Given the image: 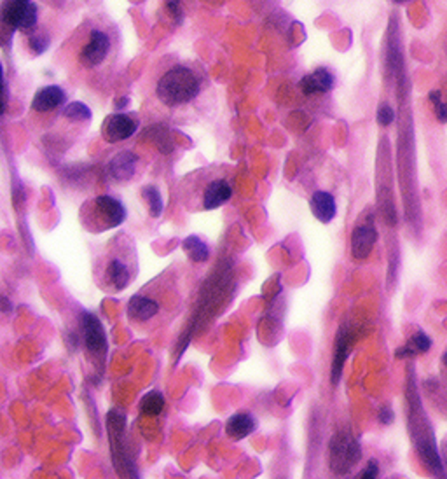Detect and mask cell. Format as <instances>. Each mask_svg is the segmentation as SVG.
Masks as SVG:
<instances>
[{
  "instance_id": "cell-1",
  "label": "cell",
  "mask_w": 447,
  "mask_h": 479,
  "mask_svg": "<svg viewBox=\"0 0 447 479\" xmlns=\"http://www.w3.org/2000/svg\"><path fill=\"white\" fill-rule=\"evenodd\" d=\"M138 270L135 245L128 234H119L98 261L97 284L107 292H121L128 287Z\"/></svg>"
},
{
  "instance_id": "cell-2",
  "label": "cell",
  "mask_w": 447,
  "mask_h": 479,
  "mask_svg": "<svg viewBox=\"0 0 447 479\" xmlns=\"http://www.w3.org/2000/svg\"><path fill=\"white\" fill-rule=\"evenodd\" d=\"M126 209L119 200L112 196H97L84 203L81 209V222L90 233H104V231L117 227L124 222Z\"/></svg>"
},
{
  "instance_id": "cell-3",
  "label": "cell",
  "mask_w": 447,
  "mask_h": 479,
  "mask_svg": "<svg viewBox=\"0 0 447 479\" xmlns=\"http://www.w3.org/2000/svg\"><path fill=\"white\" fill-rule=\"evenodd\" d=\"M200 81L187 67H173L158 83V97L168 107L184 105L197 97Z\"/></svg>"
},
{
  "instance_id": "cell-4",
  "label": "cell",
  "mask_w": 447,
  "mask_h": 479,
  "mask_svg": "<svg viewBox=\"0 0 447 479\" xmlns=\"http://www.w3.org/2000/svg\"><path fill=\"white\" fill-rule=\"evenodd\" d=\"M360 457V446L348 434H339L330 443V467H332L334 472L344 474L355 464H358Z\"/></svg>"
},
{
  "instance_id": "cell-5",
  "label": "cell",
  "mask_w": 447,
  "mask_h": 479,
  "mask_svg": "<svg viewBox=\"0 0 447 479\" xmlns=\"http://www.w3.org/2000/svg\"><path fill=\"white\" fill-rule=\"evenodd\" d=\"M81 327H83V339L88 353L97 361H104L107 353V336L101 327V322L93 314H83Z\"/></svg>"
},
{
  "instance_id": "cell-6",
  "label": "cell",
  "mask_w": 447,
  "mask_h": 479,
  "mask_svg": "<svg viewBox=\"0 0 447 479\" xmlns=\"http://www.w3.org/2000/svg\"><path fill=\"white\" fill-rule=\"evenodd\" d=\"M163 303L159 298H152L147 292H138L128 303V317L135 324H149L159 317Z\"/></svg>"
},
{
  "instance_id": "cell-7",
  "label": "cell",
  "mask_w": 447,
  "mask_h": 479,
  "mask_svg": "<svg viewBox=\"0 0 447 479\" xmlns=\"http://www.w3.org/2000/svg\"><path fill=\"white\" fill-rule=\"evenodd\" d=\"M138 128L135 119H131L126 114H114L108 115L107 121L104 124V138L111 144H117V142L126 140V138L133 137Z\"/></svg>"
},
{
  "instance_id": "cell-8",
  "label": "cell",
  "mask_w": 447,
  "mask_h": 479,
  "mask_svg": "<svg viewBox=\"0 0 447 479\" xmlns=\"http://www.w3.org/2000/svg\"><path fill=\"white\" fill-rule=\"evenodd\" d=\"M377 240V231L376 227L372 226L371 222L367 224H358L357 227L351 233V254H353L355 259L364 261L371 256L372 249H374V243Z\"/></svg>"
},
{
  "instance_id": "cell-9",
  "label": "cell",
  "mask_w": 447,
  "mask_h": 479,
  "mask_svg": "<svg viewBox=\"0 0 447 479\" xmlns=\"http://www.w3.org/2000/svg\"><path fill=\"white\" fill-rule=\"evenodd\" d=\"M108 47H111L108 37L104 32H100V30H93L90 40H88V44L83 47V51L79 54L81 63L84 67L100 65L105 60V56H107Z\"/></svg>"
},
{
  "instance_id": "cell-10",
  "label": "cell",
  "mask_w": 447,
  "mask_h": 479,
  "mask_svg": "<svg viewBox=\"0 0 447 479\" xmlns=\"http://www.w3.org/2000/svg\"><path fill=\"white\" fill-rule=\"evenodd\" d=\"M231 195H233V188H231L229 182L222 177H217V179L208 182L206 188L203 189L201 206H203V210H215L229 202Z\"/></svg>"
},
{
  "instance_id": "cell-11",
  "label": "cell",
  "mask_w": 447,
  "mask_h": 479,
  "mask_svg": "<svg viewBox=\"0 0 447 479\" xmlns=\"http://www.w3.org/2000/svg\"><path fill=\"white\" fill-rule=\"evenodd\" d=\"M138 158L131 151H121L108 161L107 175L114 182H128L135 175Z\"/></svg>"
},
{
  "instance_id": "cell-12",
  "label": "cell",
  "mask_w": 447,
  "mask_h": 479,
  "mask_svg": "<svg viewBox=\"0 0 447 479\" xmlns=\"http://www.w3.org/2000/svg\"><path fill=\"white\" fill-rule=\"evenodd\" d=\"M309 205H311L313 216H315L320 222L329 224L330 220L336 217V212H337L336 200H334V196L330 195V193H325V191L315 193L311 202H309Z\"/></svg>"
},
{
  "instance_id": "cell-13",
  "label": "cell",
  "mask_w": 447,
  "mask_h": 479,
  "mask_svg": "<svg viewBox=\"0 0 447 479\" xmlns=\"http://www.w3.org/2000/svg\"><path fill=\"white\" fill-rule=\"evenodd\" d=\"M65 102V93L58 86H47L37 91L32 102V108L37 112H49L60 107Z\"/></svg>"
},
{
  "instance_id": "cell-14",
  "label": "cell",
  "mask_w": 447,
  "mask_h": 479,
  "mask_svg": "<svg viewBox=\"0 0 447 479\" xmlns=\"http://www.w3.org/2000/svg\"><path fill=\"white\" fill-rule=\"evenodd\" d=\"M334 86V77L329 70L318 69L309 76L302 77L301 90L304 95H316V93H327L330 88Z\"/></svg>"
},
{
  "instance_id": "cell-15",
  "label": "cell",
  "mask_w": 447,
  "mask_h": 479,
  "mask_svg": "<svg viewBox=\"0 0 447 479\" xmlns=\"http://www.w3.org/2000/svg\"><path fill=\"white\" fill-rule=\"evenodd\" d=\"M255 430V420L252 414L236 413L227 420L226 434L234 441H241Z\"/></svg>"
},
{
  "instance_id": "cell-16",
  "label": "cell",
  "mask_w": 447,
  "mask_h": 479,
  "mask_svg": "<svg viewBox=\"0 0 447 479\" xmlns=\"http://www.w3.org/2000/svg\"><path fill=\"white\" fill-rule=\"evenodd\" d=\"M182 249L193 263H206L210 259V247L196 234H190L184 240Z\"/></svg>"
},
{
  "instance_id": "cell-17",
  "label": "cell",
  "mask_w": 447,
  "mask_h": 479,
  "mask_svg": "<svg viewBox=\"0 0 447 479\" xmlns=\"http://www.w3.org/2000/svg\"><path fill=\"white\" fill-rule=\"evenodd\" d=\"M432 348V339L425 334V332H416L404 346L397 350V359H407V357L419 355V353H425Z\"/></svg>"
},
{
  "instance_id": "cell-18",
  "label": "cell",
  "mask_w": 447,
  "mask_h": 479,
  "mask_svg": "<svg viewBox=\"0 0 447 479\" xmlns=\"http://www.w3.org/2000/svg\"><path fill=\"white\" fill-rule=\"evenodd\" d=\"M348 350H350V339H348V332L341 331L339 336H337V341H336V353H334L332 385H337V383H339L344 361H346V357H348Z\"/></svg>"
},
{
  "instance_id": "cell-19",
  "label": "cell",
  "mask_w": 447,
  "mask_h": 479,
  "mask_svg": "<svg viewBox=\"0 0 447 479\" xmlns=\"http://www.w3.org/2000/svg\"><path fill=\"white\" fill-rule=\"evenodd\" d=\"M165 407V397L158 390H152V392L145 393L140 400V411L147 416H159Z\"/></svg>"
},
{
  "instance_id": "cell-20",
  "label": "cell",
  "mask_w": 447,
  "mask_h": 479,
  "mask_svg": "<svg viewBox=\"0 0 447 479\" xmlns=\"http://www.w3.org/2000/svg\"><path fill=\"white\" fill-rule=\"evenodd\" d=\"M142 195H143V200H145L147 209H149L151 217L158 219V217L163 213V209H165V203H163L159 189L154 188V186H147V188H143Z\"/></svg>"
},
{
  "instance_id": "cell-21",
  "label": "cell",
  "mask_w": 447,
  "mask_h": 479,
  "mask_svg": "<svg viewBox=\"0 0 447 479\" xmlns=\"http://www.w3.org/2000/svg\"><path fill=\"white\" fill-rule=\"evenodd\" d=\"M63 115L70 121H76V123H81V121H90L91 119V111L88 105L81 104V102H72L65 107Z\"/></svg>"
},
{
  "instance_id": "cell-22",
  "label": "cell",
  "mask_w": 447,
  "mask_h": 479,
  "mask_svg": "<svg viewBox=\"0 0 447 479\" xmlns=\"http://www.w3.org/2000/svg\"><path fill=\"white\" fill-rule=\"evenodd\" d=\"M35 23H37V8H35V4L29 2L25 13H23V18H22V22H19L18 29L25 30V32H30V30L35 26Z\"/></svg>"
},
{
  "instance_id": "cell-23",
  "label": "cell",
  "mask_w": 447,
  "mask_h": 479,
  "mask_svg": "<svg viewBox=\"0 0 447 479\" xmlns=\"http://www.w3.org/2000/svg\"><path fill=\"white\" fill-rule=\"evenodd\" d=\"M29 46L35 54H42L49 46V39H47L46 33H33L29 40Z\"/></svg>"
},
{
  "instance_id": "cell-24",
  "label": "cell",
  "mask_w": 447,
  "mask_h": 479,
  "mask_svg": "<svg viewBox=\"0 0 447 479\" xmlns=\"http://www.w3.org/2000/svg\"><path fill=\"white\" fill-rule=\"evenodd\" d=\"M395 119V111L390 105H381L380 111H377V123L381 127H388V124L393 123Z\"/></svg>"
},
{
  "instance_id": "cell-25",
  "label": "cell",
  "mask_w": 447,
  "mask_h": 479,
  "mask_svg": "<svg viewBox=\"0 0 447 479\" xmlns=\"http://www.w3.org/2000/svg\"><path fill=\"white\" fill-rule=\"evenodd\" d=\"M377 476H380V465H377L376 460H368L367 462V467H365L364 471H361L360 478L374 479V478H377Z\"/></svg>"
},
{
  "instance_id": "cell-26",
  "label": "cell",
  "mask_w": 447,
  "mask_h": 479,
  "mask_svg": "<svg viewBox=\"0 0 447 479\" xmlns=\"http://www.w3.org/2000/svg\"><path fill=\"white\" fill-rule=\"evenodd\" d=\"M393 418H395V414H393V411H391V407H388V406L381 407V411H380V422L381 423H384V425H390V423L393 422Z\"/></svg>"
},
{
  "instance_id": "cell-27",
  "label": "cell",
  "mask_w": 447,
  "mask_h": 479,
  "mask_svg": "<svg viewBox=\"0 0 447 479\" xmlns=\"http://www.w3.org/2000/svg\"><path fill=\"white\" fill-rule=\"evenodd\" d=\"M435 114H437V119H439V121H442V123H447V104L440 102L439 105H435Z\"/></svg>"
},
{
  "instance_id": "cell-28",
  "label": "cell",
  "mask_w": 447,
  "mask_h": 479,
  "mask_svg": "<svg viewBox=\"0 0 447 479\" xmlns=\"http://www.w3.org/2000/svg\"><path fill=\"white\" fill-rule=\"evenodd\" d=\"M166 6H168V9L173 13V15L177 16V18H180V16H182V11H180L179 0H166Z\"/></svg>"
},
{
  "instance_id": "cell-29",
  "label": "cell",
  "mask_w": 447,
  "mask_h": 479,
  "mask_svg": "<svg viewBox=\"0 0 447 479\" xmlns=\"http://www.w3.org/2000/svg\"><path fill=\"white\" fill-rule=\"evenodd\" d=\"M430 100H432L433 105H439L440 102H442V95H440V91H432V93H430Z\"/></svg>"
},
{
  "instance_id": "cell-30",
  "label": "cell",
  "mask_w": 447,
  "mask_h": 479,
  "mask_svg": "<svg viewBox=\"0 0 447 479\" xmlns=\"http://www.w3.org/2000/svg\"><path fill=\"white\" fill-rule=\"evenodd\" d=\"M2 310H4V311L11 310V303H9V299L6 298V295H4V298H2Z\"/></svg>"
},
{
  "instance_id": "cell-31",
  "label": "cell",
  "mask_w": 447,
  "mask_h": 479,
  "mask_svg": "<svg viewBox=\"0 0 447 479\" xmlns=\"http://www.w3.org/2000/svg\"><path fill=\"white\" fill-rule=\"evenodd\" d=\"M128 98H119V102H115V107H117V108H122V107H124V105H128Z\"/></svg>"
},
{
  "instance_id": "cell-32",
  "label": "cell",
  "mask_w": 447,
  "mask_h": 479,
  "mask_svg": "<svg viewBox=\"0 0 447 479\" xmlns=\"http://www.w3.org/2000/svg\"><path fill=\"white\" fill-rule=\"evenodd\" d=\"M393 2H397V4H405V2H409V0H393Z\"/></svg>"
},
{
  "instance_id": "cell-33",
  "label": "cell",
  "mask_w": 447,
  "mask_h": 479,
  "mask_svg": "<svg viewBox=\"0 0 447 479\" xmlns=\"http://www.w3.org/2000/svg\"><path fill=\"white\" fill-rule=\"evenodd\" d=\"M442 361H444V364H446V366H447V352H446V353H444V357H442Z\"/></svg>"
}]
</instances>
